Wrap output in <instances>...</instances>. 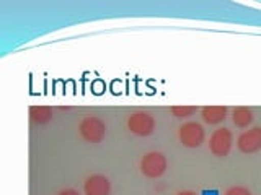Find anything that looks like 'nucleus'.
<instances>
[{
	"label": "nucleus",
	"mask_w": 261,
	"mask_h": 195,
	"mask_svg": "<svg viewBox=\"0 0 261 195\" xmlns=\"http://www.w3.org/2000/svg\"><path fill=\"white\" fill-rule=\"evenodd\" d=\"M59 195H80L77 190H73V189H65L62 192H59Z\"/></svg>",
	"instance_id": "13"
},
{
	"label": "nucleus",
	"mask_w": 261,
	"mask_h": 195,
	"mask_svg": "<svg viewBox=\"0 0 261 195\" xmlns=\"http://www.w3.org/2000/svg\"><path fill=\"white\" fill-rule=\"evenodd\" d=\"M141 171L145 177L157 179L165 174L167 171V158L160 151L147 153L141 161Z\"/></svg>",
	"instance_id": "3"
},
{
	"label": "nucleus",
	"mask_w": 261,
	"mask_h": 195,
	"mask_svg": "<svg viewBox=\"0 0 261 195\" xmlns=\"http://www.w3.org/2000/svg\"><path fill=\"white\" fill-rule=\"evenodd\" d=\"M228 109L225 106H206L201 111L202 120L207 122L209 125H217L220 122H224L227 119Z\"/></svg>",
	"instance_id": "8"
},
{
	"label": "nucleus",
	"mask_w": 261,
	"mask_h": 195,
	"mask_svg": "<svg viewBox=\"0 0 261 195\" xmlns=\"http://www.w3.org/2000/svg\"><path fill=\"white\" fill-rule=\"evenodd\" d=\"M127 127H129L130 132L137 137H149L153 134V130H155V119L150 116L149 112L137 111V112L129 116Z\"/></svg>",
	"instance_id": "4"
},
{
	"label": "nucleus",
	"mask_w": 261,
	"mask_h": 195,
	"mask_svg": "<svg viewBox=\"0 0 261 195\" xmlns=\"http://www.w3.org/2000/svg\"><path fill=\"white\" fill-rule=\"evenodd\" d=\"M232 145H233V135L230 130L225 127L214 130V134L209 138V150L214 156H219V158L227 156L232 150Z\"/></svg>",
	"instance_id": "2"
},
{
	"label": "nucleus",
	"mask_w": 261,
	"mask_h": 195,
	"mask_svg": "<svg viewBox=\"0 0 261 195\" xmlns=\"http://www.w3.org/2000/svg\"><path fill=\"white\" fill-rule=\"evenodd\" d=\"M237 148L245 154H251L261 150V127H253L240 134L237 138Z\"/></svg>",
	"instance_id": "6"
},
{
	"label": "nucleus",
	"mask_w": 261,
	"mask_h": 195,
	"mask_svg": "<svg viewBox=\"0 0 261 195\" xmlns=\"http://www.w3.org/2000/svg\"><path fill=\"white\" fill-rule=\"evenodd\" d=\"M30 119L38 125H44L53 119V111L49 106H31L30 108Z\"/></svg>",
	"instance_id": "9"
},
{
	"label": "nucleus",
	"mask_w": 261,
	"mask_h": 195,
	"mask_svg": "<svg viewBox=\"0 0 261 195\" xmlns=\"http://www.w3.org/2000/svg\"><path fill=\"white\" fill-rule=\"evenodd\" d=\"M196 111H198L196 106H186V104H178L170 108V112L173 114V117L176 119H188V117H191Z\"/></svg>",
	"instance_id": "11"
},
{
	"label": "nucleus",
	"mask_w": 261,
	"mask_h": 195,
	"mask_svg": "<svg viewBox=\"0 0 261 195\" xmlns=\"http://www.w3.org/2000/svg\"><path fill=\"white\" fill-rule=\"evenodd\" d=\"M80 137L88 143H100L106 137V124L95 116H87L82 119L79 125Z\"/></svg>",
	"instance_id": "1"
},
{
	"label": "nucleus",
	"mask_w": 261,
	"mask_h": 195,
	"mask_svg": "<svg viewBox=\"0 0 261 195\" xmlns=\"http://www.w3.org/2000/svg\"><path fill=\"white\" fill-rule=\"evenodd\" d=\"M179 142H181L186 148H198L204 142V128L199 122H185V124L179 127Z\"/></svg>",
	"instance_id": "5"
},
{
	"label": "nucleus",
	"mask_w": 261,
	"mask_h": 195,
	"mask_svg": "<svg viewBox=\"0 0 261 195\" xmlns=\"http://www.w3.org/2000/svg\"><path fill=\"white\" fill-rule=\"evenodd\" d=\"M225 195H251V192L247 189V187H242V185H235V187H230Z\"/></svg>",
	"instance_id": "12"
},
{
	"label": "nucleus",
	"mask_w": 261,
	"mask_h": 195,
	"mask_svg": "<svg viewBox=\"0 0 261 195\" xmlns=\"http://www.w3.org/2000/svg\"><path fill=\"white\" fill-rule=\"evenodd\" d=\"M253 111L245 108V106H240V108H235L232 112V120L233 124L239 127V128H247L251 122H253Z\"/></svg>",
	"instance_id": "10"
},
{
	"label": "nucleus",
	"mask_w": 261,
	"mask_h": 195,
	"mask_svg": "<svg viewBox=\"0 0 261 195\" xmlns=\"http://www.w3.org/2000/svg\"><path fill=\"white\" fill-rule=\"evenodd\" d=\"M84 192L85 195H110L111 182L103 174H93L87 177V181L84 184Z\"/></svg>",
	"instance_id": "7"
},
{
	"label": "nucleus",
	"mask_w": 261,
	"mask_h": 195,
	"mask_svg": "<svg viewBox=\"0 0 261 195\" xmlns=\"http://www.w3.org/2000/svg\"><path fill=\"white\" fill-rule=\"evenodd\" d=\"M176 195H198V193H194V192H191V190H183V192H179V193H176Z\"/></svg>",
	"instance_id": "14"
}]
</instances>
